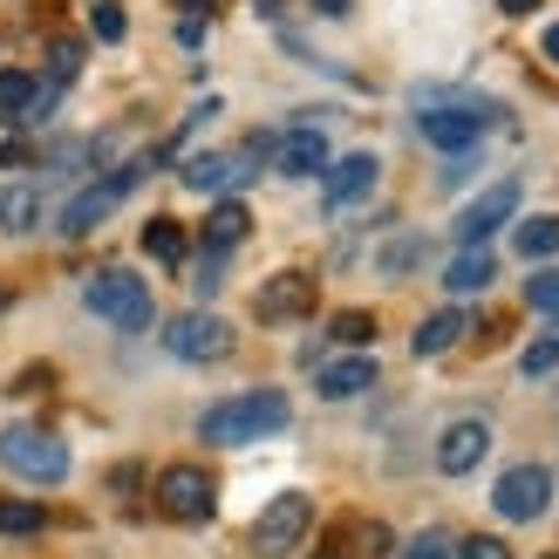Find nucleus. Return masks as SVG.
Returning a JSON list of instances; mask_svg holds the SVG:
<instances>
[{
	"mask_svg": "<svg viewBox=\"0 0 559 559\" xmlns=\"http://www.w3.org/2000/svg\"><path fill=\"white\" fill-rule=\"evenodd\" d=\"M409 103H416V130H424V144L451 151V157L478 151V144H485V123H506V109H498L491 96L451 90V82H424Z\"/></svg>",
	"mask_w": 559,
	"mask_h": 559,
	"instance_id": "1",
	"label": "nucleus"
},
{
	"mask_svg": "<svg viewBox=\"0 0 559 559\" xmlns=\"http://www.w3.org/2000/svg\"><path fill=\"white\" fill-rule=\"evenodd\" d=\"M294 403L280 396V389H246V396H226L218 409L199 416V437L212 443V451H239V443H260L273 430H287Z\"/></svg>",
	"mask_w": 559,
	"mask_h": 559,
	"instance_id": "2",
	"label": "nucleus"
},
{
	"mask_svg": "<svg viewBox=\"0 0 559 559\" xmlns=\"http://www.w3.org/2000/svg\"><path fill=\"white\" fill-rule=\"evenodd\" d=\"M0 464H8L21 485H62L69 478L62 437H48L35 424H8V430H0Z\"/></svg>",
	"mask_w": 559,
	"mask_h": 559,
	"instance_id": "3",
	"label": "nucleus"
},
{
	"mask_svg": "<svg viewBox=\"0 0 559 559\" xmlns=\"http://www.w3.org/2000/svg\"><path fill=\"white\" fill-rule=\"evenodd\" d=\"M82 307H90V314H103L109 328H123V334L151 328V287H144L136 273H123V266L82 280Z\"/></svg>",
	"mask_w": 559,
	"mask_h": 559,
	"instance_id": "4",
	"label": "nucleus"
},
{
	"mask_svg": "<svg viewBox=\"0 0 559 559\" xmlns=\"http://www.w3.org/2000/svg\"><path fill=\"white\" fill-rule=\"evenodd\" d=\"M307 533H314V498H307V491H280L273 506L253 519V552L260 559H287V552H300Z\"/></svg>",
	"mask_w": 559,
	"mask_h": 559,
	"instance_id": "5",
	"label": "nucleus"
},
{
	"mask_svg": "<svg viewBox=\"0 0 559 559\" xmlns=\"http://www.w3.org/2000/svg\"><path fill=\"white\" fill-rule=\"evenodd\" d=\"M136 185H144V157H136V164H123V171H109V178H96V185H82L75 199L62 205V233H69V239L96 233L103 218H109V212H117V205L130 199V191H136Z\"/></svg>",
	"mask_w": 559,
	"mask_h": 559,
	"instance_id": "6",
	"label": "nucleus"
},
{
	"mask_svg": "<svg viewBox=\"0 0 559 559\" xmlns=\"http://www.w3.org/2000/svg\"><path fill=\"white\" fill-rule=\"evenodd\" d=\"M157 512L164 519H178V525H205L218 512V485H212V471L199 464H171L157 478Z\"/></svg>",
	"mask_w": 559,
	"mask_h": 559,
	"instance_id": "7",
	"label": "nucleus"
},
{
	"mask_svg": "<svg viewBox=\"0 0 559 559\" xmlns=\"http://www.w3.org/2000/svg\"><path fill=\"white\" fill-rule=\"evenodd\" d=\"M164 348H171L178 361H218V355H233V321H218V314H178L171 328H164Z\"/></svg>",
	"mask_w": 559,
	"mask_h": 559,
	"instance_id": "8",
	"label": "nucleus"
},
{
	"mask_svg": "<svg viewBox=\"0 0 559 559\" xmlns=\"http://www.w3.org/2000/svg\"><path fill=\"white\" fill-rule=\"evenodd\" d=\"M491 506H498V519H512V525L539 519V512L552 506V471H546V464H519V471H506V478H498V491H491Z\"/></svg>",
	"mask_w": 559,
	"mask_h": 559,
	"instance_id": "9",
	"label": "nucleus"
},
{
	"mask_svg": "<svg viewBox=\"0 0 559 559\" xmlns=\"http://www.w3.org/2000/svg\"><path fill=\"white\" fill-rule=\"evenodd\" d=\"M485 451H491V424L485 416H457V424L437 437V471L443 478H464V471L485 464Z\"/></svg>",
	"mask_w": 559,
	"mask_h": 559,
	"instance_id": "10",
	"label": "nucleus"
},
{
	"mask_svg": "<svg viewBox=\"0 0 559 559\" xmlns=\"http://www.w3.org/2000/svg\"><path fill=\"white\" fill-rule=\"evenodd\" d=\"M512 212H519V185H512V178H498L485 199H471V205L457 212V246H485V233H498Z\"/></svg>",
	"mask_w": 559,
	"mask_h": 559,
	"instance_id": "11",
	"label": "nucleus"
},
{
	"mask_svg": "<svg viewBox=\"0 0 559 559\" xmlns=\"http://www.w3.org/2000/svg\"><path fill=\"white\" fill-rule=\"evenodd\" d=\"M376 355H334V361H314V389L328 403H348V396H369L376 389Z\"/></svg>",
	"mask_w": 559,
	"mask_h": 559,
	"instance_id": "12",
	"label": "nucleus"
},
{
	"mask_svg": "<svg viewBox=\"0 0 559 559\" xmlns=\"http://www.w3.org/2000/svg\"><path fill=\"white\" fill-rule=\"evenodd\" d=\"M253 314L260 321H300V314H314V280L307 273H273L260 300H253Z\"/></svg>",
	"mask_w": 559,
	"mask_h": 559,
	"instance_id": "13",
	"label": "nucleus"
},
{
	"mask_svg": "<svg viewBox=\"0 0 559 559\" xmlns=\"http://www.w3.org/2000/svg\"><path fill=\"white\" fill-rule=\"evenodd\" d=\"M376 178H382V164H376V151H355V157H342V164H328V185H321V199L342 212V205H355V199H369L376 191Z\"/></svg>",
	"mask_w": 559,
	"mask_h": 559,
	"instance_id": "14",
	"label": "nucleus"
},
{
	"mask_svg": "<svg viewBox=\"0 0 559 559\" xmlns=\"http://www.w3.org/2000/svg\"><path fill=\"white\" fill-rule=\"evenodd\" d=\"M273 164H280V178H314V171H328V144H321V123H307V130H287V136H273Z\"/></svg>",
	"mask_w": 559,
	"mask_h": 559,
	"instance_id": "15",
	"label": "nucleus"
},
{
	"mask_svg": "<svg viewBox=\"0 0 559 559\" xmlns=\"http://www.w3.org/2000/svg\"><path fill=\"white\" fill-rule=\"evenodd\" d=\"M491 273H498V260L485 253V246H457V260L443 266V287L464 300V294H485V287H491Z\"/></svg>",
	"mask_w": 559,
	"mask_h": 559,
	"instance_id": "16",
	"label": "nucleus"
},
{
	"mask_svg": "<svg viewBox=\"0 0 559 559\" xmlns=\"http://www.w3.org/2000/svg\"><path fill=\"white\" fill-rule=\"evenodd\" d=\"M464 334H471V314H464V307H443V314H430L424 328H416V342H409V348L430 361V355H451Z\"/></svg>",
	"mask_w": 559,
	"mask_h": 559,
	"instance_id": "17",
	"label": "nucleus"
},
{
	"mask_svg": "<svg viewBox=\"0 0 559 559\" xmlns=\"http://www.w3.org/2000/svg\"><path fill=\"white\" fill-rule=\"evenodd\" d=\"M41 226V185H0V233H35Z\"/></svg>",
	"mask_w": 559,
	"mask_h": 559,
	"instance_id": "18",
	"label": "nucleus"
},
{
	"mask_svg": "<svg viewBox=\"0 0 559 559\" xmlns=\"http://www.w3.org/2000/svg\"><path fill=\"white\" fill-rule=\"evenodd\" d=\"M246 233H253V212H246L239 199H226V205H212V218H205L199 239H205V253H233Z\"/></svg>",
	"mask_w": 559,
	"mask_h": 559,
	"instance_id": "19",
	"label": "nucleus"
},
{
	"mask_svg": "<svg viewBox=\"0 0 559 559\" xmlns=\"http://www.w3.org/2000/svg\"><path fill=\"white\" fill-rule=\"evenodd\" d=\"M512 246H519L525 260H552V253H559V212H533V218H519Z\"/></svg>",
	"mask_w": 559,
	"mask_h": 559,
	"instance_id": "20",
	"label": "nucleus"
},
{
	"mask_svg": "<svg viewBox=\"0 0 559 559\" xmlns=\"http://www.w3.org/2000/svg\"><path fill=\"white\" fill-rule=\"evenodd\" d=\"M144 253L157 266H185V226H178V218H151V226H144Z\"/></svg>",
	"mask_w": 559,
	"mask_h": 559,
	"instance_id": "21",
	"label": "nucleus"
},
{
	"mask_svg": "<svg viewBox=\"0 0 559 559\" xmlns=\"http://www.w3.org/2000/svg\"><path fill=\"white\" fill-rule=\"evenodd\" d=\"M35 90H41V75L35 69H0V109L21 123L27 109H35Z\"/></svg>",
	"mask_w": 559,
	"mask_h": 559,
	"instance_id": "22",
	"label": "nucleus"
},
{
	"mask_svg": "<svg viewBox=\"0 0 559 559\" xmlns=\"http://www.w3.org/2000/svg\"><path fill=\"white\" fill-rule=\"evenodd\" d=\"M328 342H342L348 355H361V342H376V314L369 307H342V314L328 321Z\"/></svg>",
	"mask_w": 559,
	"mask_h": 559,
	"instance_id": "23",
	"label": "nucleus"
},
{
	"mask_svg": "<svg viewBox=\"0 0 559 559\" xmlns=\"http://www.w3.org/2000/svg\"><path fill=\"white\" fill-rule=\"evenodd\" d=\"M178 185H191V191H233V157H218V151H205V157H191Z\"/></svg>",
	"mask_w": 559,
	"mask_h": 559,
	"instance_id": "24",
	"label": "nucleus"
},
{
	"mask_svg": "<svg viewBox=\"0 0 559 559\" xmlns=\"http://www.w3.org/2000/svg\"><path fill=\"white\" fill-rule=\"evenodd\" d=\"M552 369H559V321H552L546 334H533V342H525V355H519V376H533V382L552 376Z\"/></svg>",
	"mask_w": 559,
	"mask_h": 559,
	"instance_id": "25",
	"label": "nucleus"
},
{
	"mask_svg": "<svg viewBox=\"0 0 559 559\" xmlns=\"http://www.w3.org/2000/svg\"><path fill=\"white\" fill-rule=\"evenodd\" d=\"M48 512L41 506H27V498H0V533L8 539H27V533H41Z\"/></svg>",
	"mask_w": 559,
	"mask_h": 559,
	"instance_id": "26",
	"label": "nucleus"
},
{
	"mask_svg": "<svg viewBox=\"0 0 559 559\" xmlns=\"http://www.w3.org/2000/svg\"><path fill=\"white\" fill-rule=\"evenodd\" d=\"M525 307H533V314H559V266H539L525 280Z\"/></svg>",
	"mask_w": 559,
	"mask_h": 559,
	"instance_id": "27",
	"label": "nucleus"
},
{
	"mask_svg": "<svg viewBox=\"0 0 559 559\" xmlns=\"http://www.w3.org/2000/svg\"><path fill=\"white\" fill-rule=\"evenodd\" d=\"M75 75H82V41H75V35H62V41L48 48V82H62V90H69Z\"/></svg>",
	"mask_w": 559,
	"mask_h": 559,
	"instance_id": "28",
	"label": "nucleus"
},
{
	"mask_svg": "<svg viewBox=\"0 0 559 559\" xmlns=\"http://www.w3.org/2000/svg\"><path fill=\"white\" fill-rule=\"evenodd\" d=\"M90 35L96 41H123L130 35V14L117 8V0H96V8H90Z\"/></svg>",
	"mask_w": 559,
	"mask_h": 559,
	"instance_id": "29",
	"label": "nucleus"
},
{
	"mask_svg": "<svg viewBox=\"0 0 559 559\" xmlns=\"http://www.w3.org/2000/svg\"><path fill=\"white\" fill-rule=\"evenodd\" d=\"M396 559H464V552H457V539H451V533H437V525H430V533H416Z\"/></svg>",
	"mask_w": 559,
	"mask_h": 559,
	"instance_id": "30",
	"label": "nucleus"
},
{
	"mask_svg": "<svg viewBox=\"0 0 559 559\" xmlns=\"http://www.w3.org/2000/svg\"><path fill=\"white\" fill-rule=\"evenodd\" d=\"M457 552H464V559H512V546H506V539H491V533H471Z\"/></svg>",
	"mask_w": 559,
	"mask_h": 559,
	"instance_id": "31",
	"label": "nucleus"
},
{
	"mask_svg": "<svg viewBox=\"0 0 559 559\" xmlns=\"http://www.w3.org/2000/svg\"><path fill=\"white\" fill-rule=\"evenodd\" d=\"M416 253H424V246H416V239H396V246H389V253H382V273L396 280L403 266H416Z\"/></svg>",
	"mask_w": 559,
	"mask_h": 559,
	"instance_id": "32",
	"label": "nucleus"
},
{
	"mask_svg": "<svg viewBox=\"0 0 559 559\" xmlns=\"http://www.w3.org/2000/svg\"><path fill=\"white\" fill-rule=\"evenodd\" d=\"M14 157H27V130L21 123H0V164H14Z\"/></svg>",
	"mask_w": 559,
	"mask_h": 559,
	"instance_id": "33",
	"label": "nucleus"
},
{
	"mask_svg": "<svg viewBox=\"0 0 559 559\" xmlns=\"http://www.w3.org/2000/svg\"><path fill=\"white\" fill-rule=\"evenodd\" d=\"M361 552H369V559L389 552V533H382V525H361Z\"/></svg>",
	"mask_w": 559,
	"mask_h": 559,
	"instance_id": "34",
	"label": "nucleus"
},
{
	"mask_svg": "<svg viewBox=\"0 0 559 559\" xmlns=\"http://www.w3.org/2000/svg\"><path fill=\"white\" fill-rule=\"evenodd\" d=\"M178 41H185V48H199V41H205V21H199V14H185V21H178Z\"/></svg>",
	"mask_w": 559,
	"mask_h": 559,
	"instance_id": "35",
	"label": "nucleus"
},
{
	"mask_svg": "<svg viewBox=\"0 0 559 559\" xmlns=\"http://www.w3.org/2000/svg\"><path fill=\"white\" fill-rule=\"evenodd\" d=\"M506 14H539V0H498Z\"/></svg>",
	"mask_w": 559,
	"mask_h": 559,
	"instance_id": "36",
	"label": "nucleus"
},
{
	"mask_svg": "<svg viewBox=\"0 0 559 559\" xmlns=\"http://www.w3.org/2000/svg\"><path fill=\"white\" fill-rule=\"evenodd\" d=\"M314 8H321L328 21H342V14H348V0H314Z\"/></svg>",
	"mask_w": 559,
	"mask_h": 559,
	"instance_id": "37",
	"label": "nucleus"
},
{
	"mask_svg": "<svg viewBox=\"0 0 559 559\" xmlns=\"http://www.w3.org/2000/svg\"><path fill=\"white\" fill-rule=\"evenodd\" d=\"M178 8H185V14H212V8H218V0H178Z\"/></svg>",
	"mask_w": 559,
	"mask_h": 559,
	"instance_id": "38",
	"label": "nucleus"
},
{
	"mask_svg": "<svg viewBox=\"0 0 559 559\" xmlns=\"http://www.w3.org/2000/svg\"><path fill=\"white\" fill-rule=\"evenodd\" d=\"M546 55H552V62H559V27H546Z\"/></svg>",
	"mask_w": 559,
	"mask_h": 559,
	"instance_id": "39",
	"label": "nucleus"
},
{
	"mask_svg": "<svg viewBox=\"0 0 559 559\" xmlns=\"http://www.w3.org/2000/svg\"><path fill=\"white\" fill-rule=\"evenodd\" d=\"M253 8H260V14H273V8H280V0H253Z\"/></svg>",
	"mask_w": 559,
	"mask_h": 559,
	"instance_id": "40",
	"label": "nucleus"
},
{
	"mask_svg": "<svg viewBox=\"0 0 559 559\" xmlns=\"http://www.w3.org/2000/svg\"><path fill=\"white\" fill-rule=\"evenodd\" d=\"M321 559H334V552H321Z\"/></svg>",
	"mask_w": 559,
	"mask_h": 559,
	"instance_id": "41",
	"label": "nucleus"
}]
</instances>
